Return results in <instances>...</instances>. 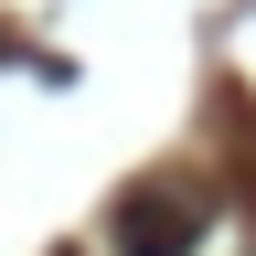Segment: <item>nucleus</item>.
<instances>
[{
  "label": "nucleus",
  "mask_w": 256,
  "mask_h": 256,
  "mask_svg": "<svg viewBox=\"0 0 256 256\" xmlns=\"http://www.w3.org/2000/svg\"><path fill=\"white\" fill-rule=\"evenodd\" d=\"M203 224H214V182H192V171H150V182L118 192L107 246H118V256H192V246H203Z\"/></svg>",
  "instance_id": "nucleus-1"
},
{
  "label": "nucleus",
  "mask_w": 256,
  "mask_h": 256,
  "mask_svg": "<svg viewBox=\"0 0 256 256\" xmlns=\"http://www.w3.org/2000/svg\"><path fill=\"white\" fill-rule=\"evenodd\" d=\"M64 256H75V246H64Z\"/></svg>",
  "instance_id": "nucleus-2"
}]
</instances>
